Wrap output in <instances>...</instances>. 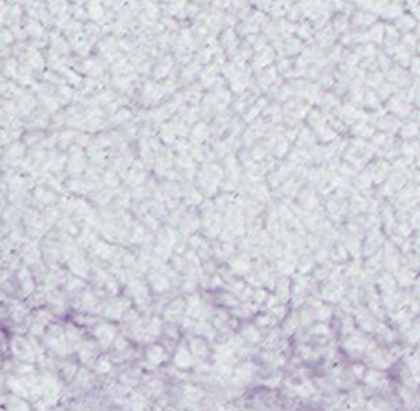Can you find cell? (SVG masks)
<instances>
[{
  "label": "cell",
  "instance_id": "obj_3",
  "mask_svg": "<svg viewBox=\"0 0 420 411\" xmlns=\"http://www.w3.org/2000/svg\"><path fill=\"white\" fill-rule=\"evenodd\" d=\"M108 369H109V364H106L105 361H100V362H98V365H97V371H98V372L104 373V372H108Z\"/></svg>",
  "mask_w": 420,
  "mask_h": 411
},
{
  "label": "cell",
  "instance_id": "obj_2",
  "mask_svg": "<svg viewBox=\"0 0 420 411\" xmlns=\"http://www.w3.org/2000/svg\"><path fill=\"white\" fill-rule=\"evenodd\" d=\"M7 411H32L31 407L27 404V401H24L21 397H11L10 401H9V407H7Z\"/></svg>",
  "mask_w": 420,
  "mask_h": 411
},
{
  "label": "cell",
  "instance_id": "obj_1",
  "mask_svg": "<svg viewBox=\"0 0 420 411\" xmlns=\"http://www.w3.org/2000/svg\"><path fill=\"white\" fill-rule=\"evenodd\" d=\"M7 386L11 390V393L17 397L21 399H28L30 397V391H28V386L24 380L17 379V378H10L7 380Z\"/></svg>",
  "mask_w": 420,
  "mask_h": 411
},
{
  "label": "cell",
  "instance_id": "obj_4",
  "mask_svg": "<svg viewBox=\"0 0 420 411\" xmlns=\"http://www.w3.org/2000/svg\"><path fill=\"white\" fill-rule=\"evenodd\" d=\"M19 372L20 373H22V375H30V373H32L34 372V368H32L31 365H21L20 369H19Z\"/></svg>",
  "mask_w": 420,
  "mask_h": 411
}]
</instances>
